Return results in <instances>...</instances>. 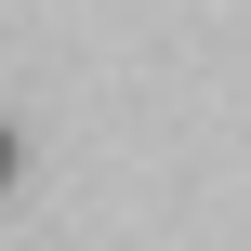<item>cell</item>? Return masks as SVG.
<instances>
[{
    "instance_id": "1",
    "label": "cell",
    "mask_w": 251,
    "mask_h": 251,
    "mask_svg": "<svg viewBox=\"0 0 251 251\" xmlns=\"http://www.w3.org/2000/svg\"><path fill=\"white\" fill-rule=\"evenodd\" d=\"M0 185H13V119H0Z\"/></svg>"
}]
</instances>
